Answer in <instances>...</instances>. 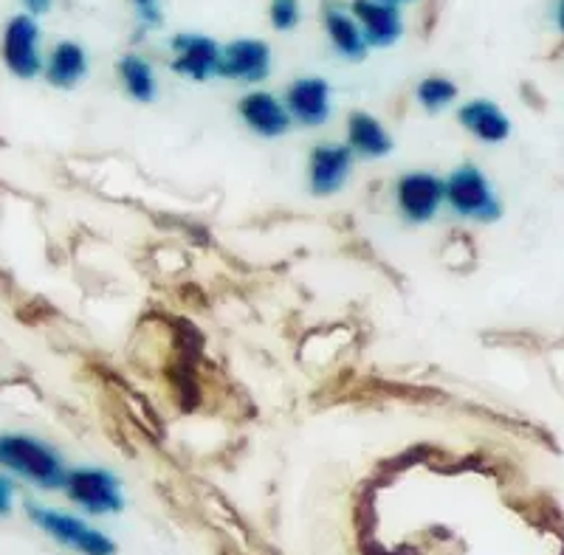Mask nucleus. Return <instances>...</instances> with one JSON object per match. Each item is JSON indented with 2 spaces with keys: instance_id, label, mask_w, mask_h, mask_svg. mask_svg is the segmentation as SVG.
Returning <instances> with one entry per match:
<instances>
[{
  "instance_id": "5",
  "label": "nucleus",
  "mask_w": 564,
  "mask_h": 555,
  "mask_svg": "<svg viewBox=\"0 0 564 555\" xmlns=\"http://www.w3.org/2000/svg\"><path fill=\"white\" fill-rule=\"evenodd\" d=\"M395 206L406 224H432L446 206V178L426 170L404 173L395 181Z\"/></svg>"
},
{
  "instance_id": "22",
  "label": "nucleus",
  "mask_w": 564,
  "mask_h": 555,
  "mask_svg": "<svg viewBox=\"0 0 564 555\" xmlns=\"http://www.w3.org/2000/svg\"><path fill=\"white\" fill-rule=\"evenodd\" d=\"M23 3H26V9L32 14H43L52 9V0H23Z\"/></svg>"
},
{
  "instance_id": "19",
  "label": "nucleus",
  "mask_w": 564,
  "mask_h": 555,
  "mask_svg": "<svg viewBox=\"0 0 564 555\" xmlns=\"http://www.w3.org/2000/svg\"><path fill=\"white\" fill-rule=\"evenodd\" d=\"M269 18H271V26H274L276 32H291V29L300 26V18H302L300 0H271Z\"/></svg>"
},
{
  "instance_id": "21",
  "label": "nucleus",
  "mask_w": 564,
  "mask_h": 555,
  "mask_svg": "<svg viewBox=\"0 0 564 555\" xmlns=\"http://www.w3.org/2000/svg\"><path fill=\"white\" fill-rule=\"evenodd\" d=\"M14 482L7 477V474H0V519L9 516L14 508Z\"/></svg>"
},
{
  "instance_id": "4",
  "label": "nucleus",
  "mask_w": 564,
  "mask_h": 555,
  "mask_svg": "<svg viewBox=\"0 0 564 555\" xmlns=\"http://www.w3.org/2000/svg\"><path fill=\"white\" fill-rule=\"evenodd\" d=\"M63 491L90 516H116L124 511L122 482L108 468H74L68 471Z\"/></svg>"
},
{
  "instance_id": "1",
  "label": "nucleus",
  "mask_w": 564,
  "mask_h": 555,
  "mask_svg": "<svg viewBox=\"0 0 564 555\" xmlns=\"http://www.w3.org/2000/svg\"><path fill=\"white\" fill-rule=\"evenodd\" d=\"M0 468L18 474L45 491H63L68 479V468L57 448L37 440L32 434H0Z\"/></svg>"
},
{
  "instance_id": "18",
  "label": "nucleus",
  "mask_w": 564,
  "mask_h": 555,
  "mask_svg": "<svg viewBox=\"0 0 564 555\" xmlns=\"http://www.w3.org/2000/svg\"><path fill=\"white\" fill-rule=\"evenodd\" d=\"M417 102L423 110L437 113V110H446L449 105H455L457 99V85L449 77H441V74H432V77L421 79L415 88Z\"/></svg>"
},
{
  "instance_id": "14",
  "label": "nucleus",
  "mask_w": 564,
  "mask_h": 555,
  "mask_svg": "<svg viewBox=\"0 0 564 555\" xmlns=\"http://www.w3.org/2000/svg\"><path fill=\"white\" fill-rule=\"evenodd\" d=\"M457 122L482 144H502L511 135V119L491 99H471V102L460 105Z\"/></svg>"
},
{
  "instance_id": "7",
  "label": "nucleus",
  "mask_w": 564,
  "mask_h": 555,
  "mask_svg": "<svg viewBox=\"0 0 564 555\" xmlns=\"http://www.w3.org/2000/svg\"><path fill=\"white\" fill-rule=\"evenodd\" d=\"M3 63L20 79H34L40 70H45L40 59V29L34 18L18 14L9 20L7 32H3Z\"/></svg>"
},
{
  "instance_id": "25",
  "label": "nucleus",
  "mask_w": 564,
  "mask_h": 555,
  "mask_svg": "<svg viewBox=\"0 0 564 555\" xmlns=\"http://www.w3.org/2000/svg\"><path fill=\"white\" fill-rule=\"evenodd\" d=\"M381 3H390V7H401V3H412V0H381Z\"/></svg>"
},
{
  "instance_id": "10",
  "label": "nucleus",
  "mask_w": 564,
  "mask_h": 555,
  "mask_svg": "<svg viewBox=\"0 0 564 555\" xmlns=\"http://www.w3.org/2000/svg\"><path fill=\"white\" fill-rule=\"evenodd\" d=\"M238 113L246 128L260 139H280L294 128V119H291L285 102L269 90H249L238 102Z\"/></svg>"
},
{
  "instance_id": "9",
  "label": "nucleus",
  "mask_w": 564,
  "mask_h": 555,
  "mask_svg": "<svg viewBox=\"0 0 564 555\" xmlns=\"http://www.w3.org/2000/svg\"><path fill=\"white\" fill-rule=\"evenodd\" d=\"M271 74V48L263 40H235L220 54L218 77L243 85L265 83Z\"/></svg>"
},
{
  "instance_id": "20",
  "label": "nucleus",
  "mask_w": 564,
  "mask_h": 555,
  "mask_svg": "<svg viewBox=\"0 0 564 555\" xmlns=\"http://www.w3.org/2000/svg\"><path fill=\"white\" fill-rule=\"evenodd\" d=\"M135 14H139L141 26L144 29H155L161 26V7L159 0H133Z\"/></svg>"
},
{
  "instance_id": "3",
  "label": "nucleus",
  "mask_w": 564,
  "mask_h": 555,
  "mask_svg": "<svg viewBox=\"0 0 564 555\" xmlns=\"http://www.w3.org/2000/svg\"><path fill=\"white\" fill-rule=\"evenodd\" d=\"M26 513L45 536H52L54 542L63 544V547L74 549L79 555H116L113 538L108 533H102L99 527L88 524L85 519L74 516V513L54 511V508H43V504L26 502Z\"/></svg>"
},
{
  "instance_id": "8",
  "label": "nucleus",
  "mask_w": 564,
  "mask_h": 555,
  "mask_svg": "<svg viewBox=\"0 0 564 555\" xmlns=\"http://www.w3.org/2000/svg\"><path fill=\"white\" fill-rule=\"evenodd\" d=\"M170 48H173V70L181 77L195 79V83L218 77L224 48L215 40L204 34H175Z\"/></svg>"
},
{
  "instance_id": "15",
  "label": "nucleus",
  "mask_w": 564,
  "mask_h": 555,
  "mask_svg": "<svg viewBox=\"0 0 564 555\" xmlns=\"http://www.w3.org/2000/svg\"><path fill=\"white\" fill-rule=\"evenodd\" d=\"M345 144L359 159H387L392 153V148H395V141L387 133L384 124L372 113H365V110H352L347 116Z\"/></svg>"
},
{
  "instance_id": "2",
  "label": "nucleus",
  "mask_w": 564,
  "mask_h": 555,
  "mask_svg": "<svg viewBox=\"0 0 564 555\" xmlns=\"http://www.w3.org/2000/svg\"><path fill=\"white\" fill-rule=\"evenodd\" d=\"M446 206L455 217L475 224H497L502 217L500 195L477 164H460L446 175Z\"/></svg>"
},
{
  "instance_id": "12",
  "label": "nucleus",
  "mask_w": 564,
  "mask_h": 555,
  "mask_svg": "<svg viewBox=\"0 0 564 555\" xmlns=\"http://www.w3.org/2000/svg\"><path fill=\"white\" fill-rule=\"evenodd\" d=\"M352 18L359 20L361 32L370 48H390L404 34V20L398 7L381 3V0H352Z\"/></svg>"
},
{
  "instance_id": "11",
  "label": "nucleus",
  "mask_w": 564,
  "mask_h": 555,
  "mask_svg": "<svg viewBox=\"0 0 564 555\" xmlns=\"http://www.w3.org/2000/svg\"><path fill=\"white\" fill-rule=\"evenodd\" d=\"M285 108L294 124L322 128L330 119V85L322 77H300L285 90Z\"/></svg>"
},
{
  "instance_id": "17",
  "label": "nucleus",
  "mask_w": 564,
  "mask_h": 555,
  "mask_svg": "<svg viewBox=\"0 0 564 555\" xmlns=\"http://www.w3.org/2000/svg\"><path fill=\"white\" fill-rule=\"evenodd\" d=\"M116 74H119V83H122L124 94H128L130 99H135V102L141 105L155 102V96H159V79H155V70L148 59L139 57V54H124V57H119V63H116Z\"/></svg>"
},
{
  "instance_id": "6",
  "label": "nucleus",
  "mask_w": 564,
  "mask_h": 555,
  "mask_svg": "<svg viewBox=\"0 0 564 555\" xmlns=\"http://www.w3.org/2000/svg\"><path fill=\"white\" fill-rule=\"evenodd\" d=\"M352 150L345 141H319L308 155V189L316 198H330L345 189L352 173Z\"/></svg>"
},
{
  "instance_id": "24",
  "label": "nucleus",
  "mask_w": 564,
  "mask_h": 555,
  "mask_svg": "<svg viewBox=\"0 0 564 555\" xmlns=\"http://www.w3.org/2000/svg\"><path fill=\"white\" fill-rule=\"evenodd\" d=\"M556 26L558 32L564 34V0H558V7H556Z\"/></svg>"
},
{
  "instance_id": "23",
  "label": "nucleus",
  "mask_w": 564,
  "mask_h": 555,
  "mask_svg": "<svg viewBox=\"0 0 564 555\" xmlns=\"http://www.w3.org/2000/svg\"><path fill=\"white\" fill-rule=\"evenodd\" d=\"M437 3H441V0H430V7H426V32H430V29H432V23H435Z\"/></svg>"
},
{
  "instance_id": "16",
  "label": "nucleus",
  "mask_w": 564,
  "mask_h": 555,
  "mask_svg": "<svg viewBox=\"0 0 564 555\" xmlns=\"http://www.w3.org/2000/svg\"><path fill=\"white\" fill-rule=\"evenodd\" d=\"M85 77H88V54H85L83 45L70 43V40L54 45L52 57L45 63V79H48V85L70 90L77 88Z\"/></svg>"
},
{
  "instance_id": "13",
  "label": "nucleus",
  "mask_w": 564,
  "mask_h": 555,
  "mask_svg": "<svg viewBox=\"0 0 564 555\" xmlns=\"http://www.w3.org/2000/svg\"><path fill=\"white\" fill-rule=\"evenodd\" d=\"M322 26H325L327 37L334 43L336 54H341L350 63H361L370 52L367 45L365 32H361L359 20L352 18L350 9H345L341 3L330 0V3H322Z\"/></svg>"
}]
</instances>
